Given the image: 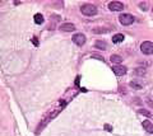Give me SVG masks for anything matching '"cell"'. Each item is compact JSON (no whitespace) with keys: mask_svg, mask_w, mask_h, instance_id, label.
I'll list each match as a JSON object with an SVG mask.
<instances>
[{"mask_svg":"<svg viewBox=\"0 0 153 136\" xmlns=\"http://www.w3.org/2000/svg\"><path fill=\"white\" fill-rule=\"evenodd\" d=\"M108 9L112 12H120L124 9V5L120 1H111V3H108Z\"/></svg>","mask_w":153,"mask_h":136,"instance_id":"cell-5","label":"cell"},{"mask_svg":"<svg viewBox=\"0 0 153 136\" xmlns=\"http://www.w3.org/2000/svg\"><path fill=\"white\" fill-rule=\"evenodd\" d=\"M124 35H121V33H117V35H115L114 37H112V42L114 43H120V42H123L124 41Z\"/></svg>","mask_w":153,"mask_h":136,"instance_id":"cell-10","label":"cell"},{"mask_svg":"<svg viewBox=\"0 0 153 136\" xmlns=\"http://www.w3.org/2000/svg\"><path fill=\"white\" fill-rule=\"evenodd\" d=\"M130 87L134 89H142L143 88V84L142 83H138V82H131L130 83Z\"/></svg>","mask_w":153,"mask_h":136,"instance_id":"cell-13","label":"cell"},{"mask_svg":"<svg viewBox=\"0 0 153 136\" xmlns=\"http://www.w3.org/2000/svg\"><path fill=\"white\" fill-rule=\"evenodd\" d=\"M74 29H75V26L71 24V23H64V24L60 26V31H63V32H71Z\"/></svg>","mask_w":153,"mask_h":136,"instance_id":"cell-7","label":"cell"},{"mask_svg":"<svg viewBox=\"0 0 153 136\" xmlns=\"http://www.w3.org/2000/svg\"><path fill=\"white\" fill-rule=\"evenodd\" d=\"M140 51L144 55H153V43L151 41H146L140 45Z\"/></svg>","mask_w":153,"mask_h":136,"instance_id":"cell-3","label":"cell"},{"mask_svg":"<svg viewBox=\"0 0 153 136\" xmlns=\"http://www.w3.org/2000/svg\"><path fill=\"white\" fill-rule=\"evenodd\" d=\"M33 21H35L36 24H42V23H44V15L37 13V14H35V17H33Z\"/></svg>","mask_w":153,"mask_h":136,"instance_id":"cell-9","label":"cell"},{"mask_svg":"<svg viewBox=\"0 0 153 136\" xmlns=\"http://www.w3.org/2000/svg\"><path fill=\"white\" fill-rule=\"evenodd\" d=\"M139 113L144 115V116H147V117H151V116H152V115H151V113H149V112H148L147 110H140V111H139Z\"/></svg>","mask_w":153,"mask_h":136,"instance_id":"cell-15","label":"cell"},{"mask_svg":"<svg viewBox=\"0 0 153 136\" xmlns=\"http://www.w3.org/2000/svg\"><path fill=\"white\" fill-rule=\"evenodd\" d=\"M112 71L115 73V75H117V76H121V75H125L126 74V68L125 66H114L112 68Z\"/></svg>","mask_w":153,"mask_h":136,"instance_id":"cell-6","label":"cell"},{"mask_svg":"<svg viewBox=\"0 0 153 136\" xmlns=\"http://www.w3.org/2000/svg\"><path fill=\"white\" fill-rule=\"evenodd\" d=\"M135 74H137V75H144L146 71H144V69H137V70H135Z\"/></svg>","mask_w":153,"mask_h":136,"instance_id":"cell-16","label":"cell"},{"mask_svg":"<svg viewBox=\"0 0 153 136\" xmlns=\"http://www.w3.org/2000/svg\"><path fill=\"white\" fill-rule=\"evenodd\" d=\"M32 42H33V45H35V46L38 45V42H37V38H36V37H33V38H32Z\"/></svg>","mask_w":153,"mask_h":136,"instance_id":"cell-18","label":"cell"},{"mask_svg":"<svg viewBox=\"0 0 153 136\" xmlns=\"http://www.w3.org/2000/svg\"><path fill=\"white\" fill-rule=\"evenodd\" d=\"M119 22L121 23L123 26H130L133 24L134 22V17L131 15V14H120V17H119Z\"/></svg>","mask_w":153,"mask_h":136,"instance_id":"cell-2","label":"cell"},{"mask_svg":"<svg viewBox=\"0 0 153 136\" xmlns=\"http://www.w3.org/2000/svg\"><path fill=\"white\" fill-rule=\"evenodd\" d=\"M143 129H144L147 132H149V134H153V124L151 122V121H143Z\"/></svg>","mask_w":153,"mask_h":136,"instance_id":"cell-8","label":"cell"},{"mask_svg":"<svg viewBox=\"0 0 153 136\" xmlns=\"http://www.w3.org/2000/svg\"><path fill=\"white\" fill-rule=\"evenodd\" d=\"M139 7H140V8H144V9H147V4H146V3H144V4L140 3V4H139Z\"/></svg>","mask_w":153,"mask_h":136,"instance_id":"cell-19","label":"cell"},{"mask_svg":"<svg viewBox=\"0 0 153 136\" xmlns=\"http://www.w3.org/2000/svg\"><path fill=\"white\" fill-rule=\"evenodd\" d=\"M96 47L100 49V50H106L107 45H106V42H103V41H97L96 42Z\"/></svg>","mask_w":153,"mask_h":136,"instance_id":"cell-12","label":"cell"},{"mask_svg":"<svg viewBox=\"0 0 153 136\" xmlns=\"http://www.w3.org/2000/svg\"><path fill=\"white\" fill-rule=\"evenodd\" d=\"M92 57H93V59H98V60H101V61H103V57H102V56H98V55H93Z\"/></svg>","mask_w":153,"mask_h":136,"instance_id":"cell-17","label":"cell"},{"mask_svg":"<svg viewBox=\"0 0 153 136\" xmlns=\"http://www.w3.org/2000/svg\"><path fill=\"white\" fill-rule=\"evenodd\" d=\"M80 12L87 17H92V15L97 14V8L92 5V4H83V5L80 7Z\"/></svg>","mask_w":153,"mask_h":136,"instance_id":"cell-1","label":"cell"},{"mask_svg":"<svg viewBox=\"0 0 153 136\" xmlns=\"http://www.w3.org/2000/svg\"><path fill=\"white\" fill-rule=\"evenodd\" d=\"M110 60H111V62H114V64H120L123 61V59L120 57V56H117V55H111Z\"/></svg>","mask_w":153,"mask_h":136,"instance_id":"cell-11","label":"cell"},{"mask_svg":"<svg viewBox=\"0 0 153 136\" xmlns=\"http://www.w3.org/2000/svg\"><path fill=\"white\" fill-rule=\"evenodd\" d=\"M73 42L76 46H83L85 43V36L82 33H76L73 36Z\"/></svg>","mask_w":153,"mask_h":136,"instance_id":"cell-4","label":"cell"},{"mask_svg":"<svg viewBox=\"0 0 153 136\" xmlns=\"http://www.w3.org/2000/svg\"><path fill=\"white\" fill-rule=\"evenodd\" d=\"M93 32H94V33H97V35H100V33H106L107 29H106V28H94Z\"/></svg>","mask_w":153,"mask_h":136,"instance_id":"cell-14","label":"cell"}]
</instances>
